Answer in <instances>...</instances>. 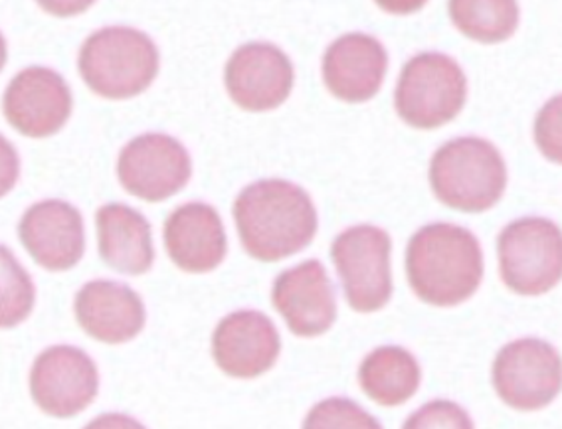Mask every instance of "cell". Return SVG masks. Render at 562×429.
Listing matches in <instances>:
<instances>
[{"mask_svg": "<svg viewBox=\"0 0 562 429\" xmlns=\"http://www.w3.org/2000/svg\"><path fill=\"white\" fill-rule=\"evenodd\" d=\"M244 250L260 261H280L305 250L317 232L310 194L290 180H258L234 202Z\"/></svg>", "mask_w": 562, "mask_h": 429, "instance_id": "6da1fadb", "label": "cell"}, {"mask_svg": "<svg viewBox=\"0 0 562 429\" xmlns=\"http://www.w3.org/2000/svg\"><path fill=\"white\" fill-rule=\"evenodd\" d=\"M19 236L32 260L44 270H71L86 251L80 210L64 200H42L26 210Z\"/></svg>", "mask_w": 562, "mask_h": 429, "instance_id": "9a60e30c", "label": "cell"}, {"mask_svg": "<svg viewBox=\"0 0 562 429\" xmlns=\"http://www.w3.org/2000/svg\"><path fill=\"white\" fill-rule=\"evenodd\" d=\"M535 140L542 155L562 165V93L547 101L535 121Z\"/></svg>", "mask_w": 562, "mask_h": 429, "instance_id": "603a6c76", "label": "cell"}, {"mask_svg": "<svg viewBox=\"0 0 562 429\" xmlns=\"http://www.w3.org/2000/svg\"><path fill=\"white\" fill-rule=\"evenodd\" d=\"M493 386L512 408H544L561 394V354L541 339L513 340L495 357Z\"/></svg>", "mask_w": 562, "mask_h": 429, "instance_id": "ba28073f", "label": "cell"}, {"mask_svg": "<svg viewBox=\"0 0 562 429\" xmlns=\"http://www.w3.org/2000/svg\"><path fill=\"white\" fill-rule=\"evenodd\" d=\"M70 86L58 71L32 66L16 74L4 91V117L14 129L32 137H52L71 115Z\"/></svg>", "mask_w": 562, "mask_h": 429, "instance_id": "8fae6325", "label": "cell"}, {"mask_svg": "<svg viewBox=\"0 0 562 429\" xmlns=\"http://www.w3.org/2000/svg\"><path fill=\"white\" fill-rule=\"evenodd\" d=\"M391 236L376 226H352L339 234L331 258L352 309L374 313L392 297Z\"/></svg>", "mask_w": 562, "mask_h": 429, "instance_id": "52a82bcc", "label": "cell"}, {"mask_svg": "<svg viewBox=\"0 0 562 429\" xmlns=\"http://www.w3.org/2000/svg\"><path fill=\"white\" fill-rule=\"evenodd\" d=\"M295 71L285 52L268 42L244 44L232 54L224 70L232 101L246 111L280 108L292 93Z\"/></svg>", "mask_w": 562, "mask_h": 429, "instance_id": "7c38bea8", "label": "cell"}, {"mask_svg": "<svg viewBox=\"0 0 562 429\" xmlns=\"http://www.w3.org/2000/svg\"><path fill=\"white\" fill-rule=\"evenodd\" d=\"M100 374L95 362L76 347H50L34 360L31 394L36 406L54 418H71L98 396Z\"/></svg>", "mask_w": 562, "mask_h": 429, "instance_id": "30bf717a", "label": "cell"}, {"mask_svg": "<svg viewBox=\"0 0 562 429\" xmlns=\"http://www.w3.org/2000/svg\"><path fill=\"white\" fill-rule=\"evenodd\" d=\"M76 319L90 337L108 345L130 342L139 335L147 311L125 283L98 280L86 283L76 295Z\"/></svg>", "mask_w": 562, "mask_h": 429, "instance_id": "e0dca14e", "label": "cell"}, {"mask_svg": "<svg viewBox=\"0 0 562 429\" xmlns=\"http://www.w3.org/2000/svg\"><path fill=\"white\" fill-rule=\"evenodd\" d=\"M430 184L448 208L480 214L502 200L507 167L490 140L460 137L434 153Z\"/></svg>", "mask_w": 562, "mask_h": 429, "instance_id": "277c9868", "label": "cell"}, {"mask_svg": "<svg viewBox=\"0 0 562 429\" xmlns=\"http://www.w3.org/2000/svg\"><path fill=\"white\" fill-rule=\"evenodd\" d=\"M44 11L60 19L78 16L81 12L88 11L95 0H36Z\"/></svg>", "mask_w": 562, "mask_h": 429, "instance_id": "484cf974", "label": "cell"}, {"mask_svg": "<svg viewBox=\"0 0 562 429\" xmlns=\"http://www.w3.org/2000/svg\"><path fill=\"white\" fill-rule=\"evenodd\" d=\"M189 150L162 133H145L130 140L117 160L121 187L147 202H162L181 192L191 180Z\"/></svg>", "mask_w": 562, "mask_h": 429, "instance_id": "9c48e42d", "label": "cell"}, {"mask_svg": "<svg viewBox=\"0 0 562 429\" xmlns=\"http://www.w3.org/2000/svg\"><path fill=\"white\" fill-rule=\"evenodd\" d=\"M382 11L391 12V14H398V16H406L412 12L420 11L422 7L428 0H374Z\"/></svg>", "mask_w": 562, "mask_h": 429, "instance_id": "4316f807", "label": "cell"}, {"mask_svg": "<svg viewBox=\"0 0 562 429\" xmlns=\"http://www.w3.org/2000/svg\"><path fill=\"white\" fill-rule=\"evenodd\" d=\"M422 372L416 359L401 347H381L362 360L361 388L381 406H401L420 388Z\"/></svg>", "mask_w": 562, "mask_h": 429, "instance_id": "ffe728a7", "label": "cell"}, {"mask_svg": "<svg viewBox=\"0 0 562 429\" xmlns=\"http://www.w3.org/2000/svg\"><path fill=\"white\" fill-rule=\"evenodd\" d=\"M406 273L412 290L428 305L453 307L480 290L482 246L472 232L446 222L424 226L411 238Z\"/></svg>", "mask_w": 562, "mask_h": 429, "instance_id": "7a4b0ae2", "label": "cell"}, {"mask_svg": "<svg viewBox=\"0 0 562 429\" xmlns=\"http://www.w3.org/2000/svg\"><path fill=\"white\" fill-rule=\"evenodd\" d=\"M78 66L88 88L101 98L130 100L157 78L159 50L145 32L108 26L83 42Z\"/></svg>", "mask_w": 562, "mask_h": 429, "instance_id": "3957f363", "label": "cell"}, {"mask_svg": "<svg viewBox=\"0 0 562 429\" xmlns=\"http://www.w3.org/2000/svg\"><path fill=\"white\" fill-rule=\"evenodd\" d=\"M499 271L509 290L535 297L562 280V230L547 218H521L497 240Z\"/></svg>", "mask_w": 562, "mask_h": 429, "instance_id": "8992f818", "label": "cell"}, {"mask_svg": "<svg viewBox=\"0 0 562 429\" xmlns=\"http://www.w3.org/2000/svg\"><path fill=\"white\" fill-rule=\"evenodd\" d=\"M280 332L260 311H236L212 335V357L234 379H256L280 357Z\"/></svg>", "mask_w": 562, "mask_h": 429, "instance_id": "5bb4252c", "label": "cell"}, {"mask_svg": "<svg viewBox=\"0 0 562 429\" xmlns=\"http://www.w3.org/2000/svg\"><path fill=\"white\" fill-rule=\"evenodd\" d=\"M468 80L456 61L438 52L414 56L401 71L394 108L416 129H438L463 110Z\"/></svg>", "mask_w": 562, "mask_h": 429, "instance_id": "5b68a950", "label": "cell"}, {"mask_svg": "<svg viewBox=\"0 0 562 429\" xmlns=\"http://www.w3.org/2000/svg\"><path fill=\"white\" fill-rule=\"evenodd\" d=\"M101 260L125 275H143L155 260L151 224L127 204H105L95 214Z\"/></svg>", "mask_w": 562, "mask_h": 429, "instance_id": "d6986e66", "label": "cell"}, {"mask_svg": "<svg viewBox=\"0 0 562 429\" xmlns=\"http://www.w3.org/2000/svg\"><path fill=\"white\" fill-rule=\"evenodd\" d=\"M2 261H4V270L2 271L9 273L12 283L11 297H4L2 325H4V327H14V325H19L32 309L31 303H26L22 297H19V293L34 301V287H32L31 278L21 270V266L14 261V258L9 256V251L2 250Z\"/></svg>", "mask_w": 562, "mask_h": 429, "instance_id": "cb8c5ba5", "label": "cell"}, {"mask_svg": "<svg viewBox=\"0 0 562 429\" xmlns=\"http://www.w3.org/2000/svg\"><path fill=\"white\" fill-rule=\"evenodd\" d=\"M406 428H436V426H460L472 428V419L465 416L460 406L452 402H432L426 408L418 409L406 424Z\"/></svg>", "mask_w": 562, "mask_h": 429, "instance_id": "d4e9b609", "label": "cell"}, {"mask_svg": "<svg viewBox=\"0 0 562 429\" xmlns=\"http://www.w3.org/2000/svg\"><path fill=\"white\" fill-rule=\"evenodd\" d=\"M381 428L376 419L349 399H327L317 404L305 419V428Z\"/></svg>", "mask_w": 562, "mask_h": 429, "instance_id": "7402d4cb", "label": "cell"}, {"mask_svg": "<svg viewBox=\"0 0 562 429\" xmlns=\"http://www.w3.org/2000/svg\"><path fill=\"white\" fill-rule=\"evenodd\" d=\"M165 248L172 263L189 273H209L226 258V232L218 212L189 202L172 212L165 222Z\"/></svg>", "mask_w": 562, "mask_h": 429, "instance_id": "ac0fdd59", "label": "cell"}, {"mask_svg": "<svg viewBox=\"0 0 562 429\" xmlns=\"http://www.w3.org/2000/svg\"><path fill=\"white\" fill-rule=\"evenodd\" d=\"M271 301L297 337H319L337 320L335 290L319 260L283 271L273 283Z\"/></svg>", "mask_w": 562, "mask_h": 429, "instance_id": "4fadbf2b", "label": "cell"}, {"mask_svg": "<svg viewBox=\"0 0 562 429\" xmlns=\"http://www.w3.org/2000/svg\"><path fill=\"white\" fill-rule=\"evenodd\" d=\"M450 16L463 36L499 44L517 32L519 4L517 0H450Z\"/></svg>", "mask_w": 562, "mask_h": 429, "instance_id": "44dd1931", "label": "cell"}, {"mask_svg": "<svg viewBox=\"0 0 562 429\" xmlns=\"http://www.w3.org/2000/svg\"><path fill=\"white\" fill-rule=\"evenodd\" d=\"M389 70V54L369 34L352 32L333 42L323 56V80L335 98L347 103L372 100Z\"/></svg>", "mask_w": 562, "mask_h": 429, "instance_id": "2e32d148", "label": "cell"}]
</instances>
